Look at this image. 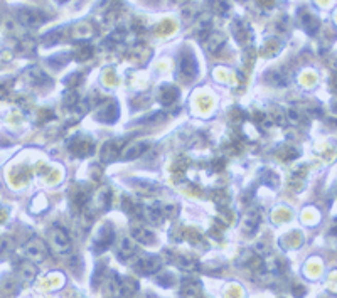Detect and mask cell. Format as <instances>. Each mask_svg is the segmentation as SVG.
Segmentation results:
<instances>
[{
	"instance_id": "obj_17",
	"label": "cell",
	"mask_w": 337,
	"mask_h": 298,
	"mask_svg": "<svg viewBox=\"0 0 337 298\" xmlns=\"http://www.w3.org/2000/svg\"><path fill=\"white\" fill-rule=\"evenodd\" d=\"M137 290H138L137 280H133V278H123V280H120V295L130 296V295H133Z\"/></svg>"
},
{
	"instance_id": "obj_1",
	"label": "cell",
	"mask_w": 337,
	"mask_h": 298,
	"mask_svg": "<svg viewBox=\"0 0 337 298\" xmlns=\"http://www.w3.org/2000/svg\"><path fill=\"white\" fill-rule=\"evenodd\" d=\"M26 254L32 261H44L49 256V249L44 241H41L39 238H30L26 245Z\"/></svg>"
},
{
	"instance_id": "obj_2",
	"label": "cell",
	"mask_w": 337,
	"mask_h": 298,
	"mask_svg": "<svg viewBox=\"0 0 337 298\" xmlns=\"http://www.w3.org/2000/svg\"><path fill=\"white\" fill-rule=\"evenodd\" d=\"M179 72H181V78L186 81H191L198 74V61L192 56L191 52H186L182 54L181 58V64H179Z\"/></svg>"
},
{
	"instance_id": "obj_8",
	"label": "cell",
	"mask_w": 337,
	"mask_h": 298,
	"mask_svg": "<svg viewBox=\"0 0 337 298\" xmlns=\"http://www.w3.org/2000/svg\"><path fill=\"white\" fill-rule=\"evenodd\" d=\"M69 148H71L73 154H76L79 157H86L90 154H93L95 147L88 138L81 137V138H73L69 142Z\"/></svg>"
},
{
	"instance_id": "obj_23",
	"label": "cell",
	"mask_w": 337,
	"mask_h": 298,
	"mask_svg": "<svg viewBox=\"0 0 337 298\" xmlns=\"http://www.w3.org/2000/svg\"><path fill=\"white\" fill-rule=\"evenodd\" d=\"M212 9L219 15H226L229 10V4L226 0H212Z\"/></svg>"
},
{
	"instance_id": "obj_10",
	"label": "cell",
	"mask_w": 337,
	"mask_h": 298,
	"mask_svg": "<svg viewBox=\"0 0 337 298\" xmlns=\"http://www.w3.org/2000/svg\"><path fill=\"white\" fill-rule=\"evenodd\" d=\"M142 212H144L145 219L152 224V226H158V224L162 222V219H164L162 211H161V204H158V202L145 206V208H142Z\"/></svg>"
},
{
	"instance_id": "obj_28",
	"label": "cell",
	"mask_w": 337,
	"mask_h": 298,
	"mask_svg": "<svg viewBox=\"0 0 337 298\" xmlns=\"http://www.w3.org/2000/svg\"><path fill=\"white\" fill-rule=\"evenodd\" d=\"M292 293L295 295L297 298H300V296L305 295V288L300 283H295V285H293V288H292Z\"/></svg>"
},
{
	"instance_id": "obj_7",
	"label": "cell",
	"mask_w": 337,
	"mask_h": 298,
	"mask_svg": "<svg viewBox=\"0 0 337 298\" xmlns=\"http://www.w3.org/2000/svg\"><path fill=\"white\" fill-rule=\"evenodd\" d=\"M123 147V140H112V142L105 143L101 152V160L103 162H113L120 157V150Z\"/></svg>"
},
{
	"instance_id": "obj_24",
	"label": "cell",
	"mask_w": 337,
	"mask_h": 298,
	"mask_svg": "<svg viewBox=\"0 0 337 298\" xmlns=\"http://www.w3.org/2000/svg\"><path fill=\"white\" fill-rule=\"evenodd\" d=\"M161 211L164 217H175L179 208L175 204H161Z\"/></svg>"
},
{
	"instance_id": "obj_22",
	"label": "cell",
	"mask_w": 337,
	"mask_h": 298,
	"mask_svg": "<svg viewBox=\"0 0 337 298\" xmlns=\"http://www.w3.org/2000/svg\"><path fill=\"white\" fill-rule=\"evenodd\" d=\"M214 202L218 204V208L219 209H223V208H228V204H229V200H231V197H229V194L228 192H224V191H216L214 192Z\"/></svg>"
},
{
	"instance_id": "obj_29",
	"label": "cell",
	"mask_w": 337,
	"mask_h": 298,
	"mask_svg": "<svg viewBox=\"0 0 337 298\" xmlns=\"http://www.w3.org/2000/svg\"><path fill=\"white\" fill-rule=\"evenodd\" d=\"M177 2H187V0H177Z\"/></svg>"
},
{
	"instance_id": "obj_5",
	"label": "cell",
	"mask_w": 337,
	"mask_h": 298,
	"mask_svg": "<svg viewBox=\"0 0 337 298\" xmlns=\"http://www.w3.org/2000/svg\"><path fill=\"white\" fill-rule=\"evenodd\" d=\"M19 21L22 22V26L26 27H38L41 24L46 22V17L42 12H38V10H30V9H22L19 10Z\"/></svg>"
},
{
	"instance_id": "obj_6",
	"label": "cell",
	"mask_w": 337,
	"mask_h": 298,
	"mask_svg": "<svg viewBox=\"0 0 337 298\" xmlns=\"http://www.w3.org/2000/svg\"><path fill=\"white\" fill-rule=\"evenodd\" d=\"M113 238H115V233H113L112 226H103V228L100 229V233H98L96 239H95L93 249H95L96 253H103V251H105V249H108L110 245L113 243Z\"/></svg>"
},
{
	"instance_id": "obj_12",
	"label": "cell",
	"mask_w": 337,
	"mask_h": 298,
	"mask_svg": "<svg viewBox=\"0 0 337 298\" xmlns=\"http://www.w3.org/2000/svg\"><path fill=\"white\" fill-rule=\"evenodd\" d=\"M204 42H206L207 51H209L211 54H218L219 51H221V47L224 46V35L219 34V32H211L204 39Z\"/></svg>"
},
{
	"instance_id": "obj_4",
	"label": "cell",
	"mask_w": 337,
	"mask_h": 298,
	"mask_svg": "<svg viewBox=\"0 0 337 298\" xmlns=\"http://www.w3.org/2000/svg\"><path fill=\"white\" fill-rule=\"evenodd\" d=\"M162 266V259L158 256H142L135 261V268L144 275H150V273H155L161 270Z\"/></svg>"
},
{
	"instance_id": "obj_25",
	"label": "cell",
	"mask_w": 337,
	"mask_h": 298,
	"mask_svg": "<svg viewBox=\"0 0 337 298\" xmlns=\"http://www.w3.org/2000/svg\"><path fill=\"white\" fill-rule=\"evenodd\" d=\"M287 117H289V120L292 121V123H300V121H302V113H300V109H289V111H287Z\"/></svg>"
},
{
	"instance_id": "obj_27",
	"label": "cell",
	"mask_w": 337,
	"mask_h": 298,
	"mask_svg": "<svg viewBox=\"0 0 337 298\" xmlns=\"http://www.w3.org/2000/svg\"><path fill=\"white\" fill-rule=\"evenodd\" d=\"M157 280H158V283H162V285H164V287H170V285H172V282H174L172 276L167 275V273H162V275L158 276Z\"/></svg>"
},
{
	"instance_id": "obj_3",
	"label": "cell",
	"mask_w": 337,
	"mask_h": 298,
	"mask_svg": "<svg viewBox=\"0 0 337 298\" xmlns=\"http://www.w3.org/2000/svg\"><path fill=\"white\" fill-rule=\"evenodd\" d=\"M52 243L59 254H67L71 251V238L64 228L56 226L52 229Z\"/></svg>"
},
{
	"instance_id": "obj_26",
	"label": "cell",
	"mask_w": 337,
	"mask_h": 298,
	"mask_svg": "<svg viewBox=\"0 0 337 298\" xmlns=\"http://www.w3.org/2000/svg\"><path fill=\"white\" fill-rule=\"evenodd\" d=\"M91 46H88V44H84L81 49L78 51V59H88L90 56H91Z\"/></svg>"
},
{
	"instance_id": "obj_20",
	"label": "cell",
	"mask_w": 337,
	"mask_h": 298,
	"mask_svg": "<svg viewBox=\"0 0 337 298\" xmlns=\"http://www.w3.org/2000/svg\"><path fill=\"white\" fill-rule=\"evenodd\" d=\"M21 275L26 282H32L36 275H38V270H36V266L30 261H26V263L21 265Z\"/></svg>"
},
{
	"instance_id": "obj_16",
	"label": "cell",
	"mask_w": 337,
	"mask_h": 298,
	"mask_svg": "<svg viewBox=\"0 0 337 298\" xmlns=\"http://www.w3.org/2000/svg\"><path fill=\"white\" fill-rule=\"evenodd\" d=\"M179 98V89L174 88V86H165L161 91V103L165 106L172 105V103Z\"/></svg>"
},
{
	"instance_id": "obj_9",
	"label": "cell",
	"mask_w": 337,
	"mask_h": 298,
	"mask_svg": "<svg viewBox=\"0 0 337 298\" xmlns=\"http://www.w3.org/2000/svg\"><path fill=\"white\" fill-rule=\"evenodd\" d=\"M260 221H261L260 209H251V211H248L246 216L243 217V229H244V233H246L248 236L253 234L255 231L258 229Z\"/></svg>"
},
{
	"instance_id": "obj_15",
	"label": "cell",
	"mask_w": 337,
	"mask_h": 298,
	"mask_svg": "<svg viewBox=\"0 0 337 298\" xmlns=\"http://www.w3.org/2000/svg\"><path fill=\"white\" fill-rule=\"evenodd\" d=\"M147 150H149V143H145V142H138V143L132 145V147L125 152V154H123V159H125V160L137 159V157L144 155Z\"/></svg>"
},
{
	"instance_id": "obj_21",
	"label": "cell",
	"mask_w": 337,
	"mask_h": 298,
	"mask_svg": "<svg viewBox=\"0 0 337 298\" xmlns=\"http://www.w3.org/2000/svg\"><path fill=\"white\" fill-rule=\"evenodd\" d=\"M302 24H304L305 29H307L310 34H314L315 30L318 29V21H317V17H315L314 14H310V12H305V14L302 15Z\"/></svg>"
},
{
	"instance_id": "obj_19",
	"label": "cell",
	"mask_w": 337,
	"mask_h": 298,
	"mask_svg": "<svg viewBox=\"0 0 337 298\" xmlns=\"http://www.w3.org/2000/svg\"><path fill=\"white\" fill-rule=\"evenodd\" d=\"M177 266L184 271H196L199 268V263L191 256H177Z\"/></svg>"
},
{
	"instance_id": "obj_18",
	"label": "cell",
	"mask_w": 337,
	"mask_h": 298,
	"mask_svg": "<svg viewBox=\"0 0 337 298\" xmlns=\"http://www.w3.org/2000/svg\"><path fill=\"white\" fill-rule=\"evenodd\" d=\"M265 78L270 81V84H273V86H285L287 84V76L281 71H277V69L268 71Z\"/></svg>"
},
{
	"instance_id": "obj_11",
	"label": "cell",
	"mask_w": 337,
	"mask_h": 298,
	"mask_svg": "<svg viewBox=\"0 0 337 298\" xmlns=\"http://www.w3.org/2000/svg\"><path fill=\"white\" fill-rule=\"evenodd\" d=\"M132 236L135 243H142V245H154L155 234L144 226H132Z\"/></svg>"
},
{
	"instance_id": "obj_13",
	"label": "cell",
	"mask_w": 337,
	"mask_h": 298,
	"mask_svg": "<svg viewBox=\"0 0 337 298\" xmlns=\"http://www.w3.org/2000/svg\"><path fill=\"white\" fill-rule=\"evenodd\" d=\"M181 295L184 298H198L201 295V287L194 280H184L181 287Z\"/></svg>"
},
{
	"instance_id": "obj_14",
	"label": "cell",
	"mask_w": 337,
	"mask_h": 298,
	"mask_svg": "<svg viewBox=\"0 0 337 298\" xmlns=\"http://www.w3.org/2000/svg\"><path fill=\"white\" fill-rule=\"evenodd\" d=\"M135 253H137V245H135V241H132L130 238H123V239L120 241V246H118V256H120V259L132 258Z\"/></svg>"
}]
</instances>
